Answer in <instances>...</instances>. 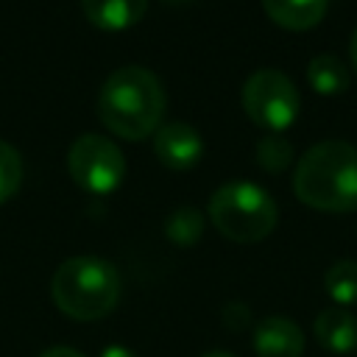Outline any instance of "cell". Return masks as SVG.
<instances>
[{"mask_svg": "<svg viewBox=\"0 0 357 357\" xmlns=\"http://www.w3.org/2000/svg\"><path fill=\"white\" fill-rule=\"evenodd\" d=\"M296 198L318 212L357 209V145L324 139L304 151L293 173Z\"/></svg>", "mask_w": 357, "mask_h": 357, "instance_id": "obj_2", "label": "cell"}, {"mask_svg": "<svg viewBox=\"0 0 357 357\" xmlns=\"http://www.w3.org/2000/svg\"><path fill=\"white\" fill-rule=\"evenodd\" d=\"M254 351L257 357H301L304 335L296 321L271 315L254 326Z\"/></svg>", "mask_w": 357, "mask_h": 357, "instance_id": "obj_8", "label": "cell"}, {"mask_svg": "<svg viewBox=\"0 0 357 357\" xmlns=\"http://www.w3.org/2000/svg\"><path fill=\"white\" fill-rule=\"evenodd\" d=\"M293 162V142L282 134H265L257 142V165L268 173H282Z\"/></svg>", "mask_w": 357, "mask_h": 357, "instance_id": "obj_15", "label": "cell"}, {"mask_svg": "<svg viewBox=\"0 0 357 357\" xmlns=\"http://www.w3.org/2000/svg\"><path fill=\"white\" fill-rule=\"evenodd\" d=\"M307 81L318 95H340L349 89V67L332 53H318L307 64Z\"/></svg>", "mask_w": 357, "mask_h": 357, "instance_id": "obj_12", "label": "cell"}, {"mask_svg": "<svg viewBox=\"0 0 357 357\" xmlns=\"http://www.w3.org/2000/svg\"><path fill=\"white\" fill-rule=\"evenodd\" d=\"M50 293L56 307L75 321H98L109 315L120 298V276L100 257H73L53 273Z\"/></svg>", "mask_w": 357, "mask_h": 357, "instance_id": "obj_3", "label": "cell"}, {"mask_svg": "<svg viewBox=\"0 0 357 357\" xmlns=\"http://www.w3.org/2000/svg\"><path fill=\"white\" fill-rule=\"evenodd\" d=\"M100 357H137L131 349H126V346H120V343H112V346H106L103 349V354Z\"/></svg>", "mask_w": 357, "mask_h": 357, "instance_id": "obj_18", "label": "cell"}, {"mask_svg": "<svg viewBox=\"0 0 357 357\" xmlns=\"http://www.w3.org/2000/svg\"><path fill=\"white\" fill-rule=\"evenodd\" d=\"M315 337L335 354H351L357 349V318L343 307H329L315 318Z\"/></svg>", "mask_w": 357, "mask_h": 357, "instance_id": "obj_10", "label": "cell"}, {"mask_svg": "<svg viewBox=\"0 0 357 357\" xmlns=\"http://www.w3.org/2000/svg\"><path fill=\"white\" fill-rule=\"evenodd\" d=\"M165 234H167V240L176 243V245H195L198 237L204 234V218H201V212L192 209V206H178V209L167 218Z\"/></svg>", "mask_w": 357, "mask_h": 357, "instance_id": "obj_14", "label": "cell"}, {"mask_svg": "<svg viewBox=\"0 0 357 357\" xmlns=\"http://www.w3.org/2000/svg\"><path fill=\"white\" fill-rule=\"evenodd\" d=\"M67 170L81 190L92 195H109L126 176V159L109 137L81 134L67 151Z\"/></svg>", "mask_w": 357, "mask_h": 357, "instance_id": "obj_6", "label": "cell"}, {"mask_svg": "<svg viewBox=\"0 0 357 357\" xmlns=\"http://www.w3.org/2000/svg\"><path fill=\"white\" fill-rule=\"evenodd\" d=\"M326 296L340 307H357V259H337L324 276Z\"/></svg>", "mask_w": 357, "mask_h": 357, "instance_id": "obj_13", "label": "cell"}, {"mask_svg": "<svg viewBox=\"0 0 357 357\" xmlns=\"http://www.w3.org/2000/svg\"><path fill=\"white\" fill-rule=\"evenodd\" d=\"M349 56H351V67H354V73H357V28H354L351 42H349Z\"/></svg>", "mask_w": 357, "mask_h": 357, "instance_id": "obj_19", "label": "cell"}, {"mask_svg": "<svg viewBox=\"0 0 357 357\" xmlns=\"http://www.w3.org/2000/svg\"><path fill=\"white\" fill-rule=\"evenodd\" d=\"M86 20L100 31H126L145 17L148 0H81Z\"/></svg>", "mask_w": 357, "mask_h": 357, "instance_id": "obj_9", "label": "cell"}, {"mask_svg": "<svg viewBox=\"0 0 357 357\" xmlns=\"http://www.w3.org/2000/svg\"><path fill=\"white\" fill-rule=\"evenodd\" d=\"M167 3H192V0H167Z\"/></svg>", "mask_w": 357, "mask_h": 357, "instance_id": "obj_21", "label": "cell"}, {"mask_svg": "<svg viewBox=\"0 0 357 357\" xmlns=\"http://www.w3.org/2000/svg\"><path fill=\"white\" fill-rule=\"evenodd\" d=\"M201 357H234V354H229V351H206Z\"/></svg>", "mask_w": 357, "mask_h": 357, "instance_id": "obj_20", "label": "cell"}, {"mask_svg": "<svg viewBox=\"0 0 357 357\" xmlns=\"http://www.w3.org/2000/svg\"><path fill=\"white\" fill-rule=\"evenodd\" d=\"M162 114H165L162 81L139 64L114 70L98 92L100 123L123 139H145L159 128Z\"/></svg>", "mask_w": 357, "mask_h": 357, "instance_id": "obj_1", "label": "cell"}, {"mask_svg": "<svg viewBox=\"0 0 357 357\" xmlns=\"http://www.w3.org/2000/svg\"><path fill=\"white\" fill-rule=\"evenodd\" d=\"M39 357H84V354H81V351H75V349H67V346H53V349L42 351Z\"/></svg>", "mask_w": 357, "mask_h": 357, "instance_id": "obj_17", "label": "cell"}, {"mask_svg": "<svg viewBox=\"0 0 357 357\" xmlns=\"http://www.w3.org/2000/svg\"><path fill=\"white\" fill-rule=\"evenodd\" d=\"M240 98L251 123H257L268 134H282L284 128H290L301 109L296 84L284 73L271 67L251 73L248 81L243 84Z\"/></svg>", "mask_w": 357, "mask_h": 357, "instance_id": "obj_5", "label": "cell"}, {"mask_svg": "<svg viewBox=\"0 0 357 357\" xmlns=\"http://www.w3.org/2000/svg\"><path fill=\"white\" fill-rule=\"evenodd\" d=\"M153 153L170 170L192 167L204 153V139L190 123H165L153 131Z\"/></svg>", "mask_w": 357, "mask_h": 357, "instance_id": "obj_7", "label": "cell"}, {"mask_svg": "<svg viewBox=\"0 0 357 357\" xmlns=\"http://www.w3.org/2000/svg\"><path fill=\"white\" fill-rule=\"evenodd\" d=\"M262 8L279 28L307 31L324 20L329 0H262Z\"/></svg>", "mask_w": 357, "mask_h": 357, "instance_id": "obj_11", "label": "cell"}, {"mask_svg": "<svg viewBox=\"0 0 357 357\" xmlns=\"http://www.w3.org/2000/svg\"><path fill=\"white\" fill-rule=\"evenodd\" d=\"M22 184V159L14 145L0 139V204H6Z\"/></svg>", "mask_w": 357, "mask_h": 357, "instance_id": "obj_16", "label": "cell"}, {"mask_svg": "<svg viewBox=\"0 0 357 357\" xmlns=\"http://www.w3.org/2000/svg\"><path fill=\"white\" fill-rule=\"evenodd\" d=\"M209 218L226 240L259 243L276 229L279 209L262 187L251 181H229L212 192Z\"/></svg>", "mask_w": 357, "mask_h": 357, "instance_id": "obj_4", "label": "cell"}]
</instances>
